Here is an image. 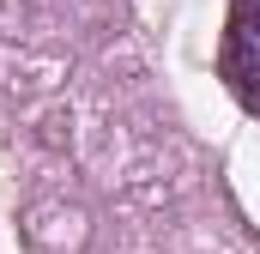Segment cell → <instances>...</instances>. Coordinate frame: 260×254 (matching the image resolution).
<instances>
[{
  "instance_id": "1",
  "label": "cell",
  "mask_w": 260,
  "mask_h": 254,
  "mask_svg": "<svg viewBox=\"0 0 260 254\" xmlns=\"http://www.w3.org/2000/svg\"><path fill=\"white\" fill-rule=\"evenodd\" d=\"M224 79L260 109V0H242L224 30Z\"/></svg>"
}]
</instances>
